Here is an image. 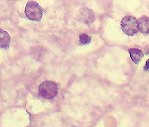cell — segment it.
<instances>
[{
  "label": "cell",
  "mask_w": 149,
  "mask_h": 127,
  "mask_svg": "<svg viewBox=\"0 0 149 127\" xmlns=\"http://www.w3.org/2000/svg\"><path fill=\"white\" fill-rule=\"evenodd\" d=\"M138 29L143 34L149 33V17L142 16L138 19Z\"/></svg>",
  "instance_id": "cell-5"
},
{
  "label": "cell",
  "mask_w": 149,
  "mask_h": 127,
  "mask_svg": "<svg viewBox=\"0 0 149 127\" xmlns=\"http://www.w3.org/2000/svg\"><path fill=\"white\" fill-rule=\"evenodd\" d=\"M38 92L41 97L45 99H52L58 93V85L52 81H45L39 85Z\"/></svg>",
  "instance_id": "cell-1"
},
{
  "label": "cell",
  "mask_w": 149,
  "mask_h": 127,
  "mask_svg": "<svg viewBox=\"0 0 149 127\" xmlns=\"http://www.w3.org/2000/svg\"><path fill=\"white\" fill-rule=\"evenodd\" d=\"M144 70H145V71H149V60H147V62H146L145 67H144Z\"/></svg>",
  "instance_id": "cell-9"
},
{
  "label": "cell",
  "mask_w": 149,
  "mask_h": 127,
  "mask_svg": "<svg viewBox=\"0 0 149 127\" xmlns=\"http://www.w3.org/2000/svg\"><path fill=\"white\" fill-rule=\"evenodd\" d=\"M0 43L1 47H7L10 43V36L5 30H0Z\"/></svg>",
  "instance_id": "cell-7"
},
{
  "label": "cell",
  "mask_w": 149,
  "mask_h": 127,
  "mask_svg": "<svg viewBox=\"0 0 149 127\" xmlns=\"http://www.w3.org/2000/svg\"><path fill=\"white\" fill-rule=\"evenodd\" d=\"M147 54H149V51H148V52H147Z\"/></svg>",
  "instance_id": "cell-10"
},
{
  "label": "cell",
  "mask_w": 149,
  "mask_h": 127,
  "mask_svg": "<svg viewBox=\"0 0 149 127\" xmlns=\"http://www.w3.org/2000/svg\"><path fill=\"white\" fill-rule=\"evenodd\" d=\"M121 28L125 34L132 36L139 31L138 29V20L134 16H125L121 20Z\"/></svg>",
  "instance_id": "cell-2"
},
{
  "label": "cell",
  "mask_w": 149,
  "mask_h": 127,
  "mask_svg": "<svg viewBox=\"0 0 149 127\" xmlns=\"http://www.w3.org/2000/svg\"><path fill=\"white\" fill-rule=\"evenodd\" d=\"M80 18L84 21L86 24H89V23H92L94 20H95V15H94V12L92 11L89 8H83L80 12Z\"/></svg>",
  "instance_id": "cell-4"
},
{
  "label": "cell",
  "mask_w": 149,
  "mask_h": 127,
  "mask_svg": "<svg viewBox=\"0 0 149 127\" xmlns=\"http://www.w3.org/2000/svg\"><path fill=\"white\" fill-rule=\"evenodd\" d=\"M129 54H130L131 60L135 63H138L141 61L142 57H143V52L140 51L138 49H129Z\"/></svg>",
  "instance_id": "cell-6"
},
{
  "label": "cell",
  "mask_w": 149,
  "mask_h": 127,
  "mask_svg": "<svg viewBox=\"0 0 149 127\" xmlns=\"http://www.w3.org/2000/svg\"><path fill=\"white\" fill-rule=\"evenodd\" d=\"M25 15L33 21H39L42 17V9L36 1H28L25 6Z\"/></svg>",
  "instance_id": "cell-3"
},
{
  "label": "cell",
  "mask_w": 149,
  "mask_h": 127,
  "mask_svg": "<svg viewBox=\"0 0 149 127\" xmlns=\"http://www.w3.org/2000/svg\"><path fill=\"white\" fill-rule=\"evenodd\" d=\"M80 39H79V41H80L81 45H87V43H91V38H90L88 34H81L80 38H79Z\"/></svg>",
  "instance_id": "cell-8"
}]
</instances>
